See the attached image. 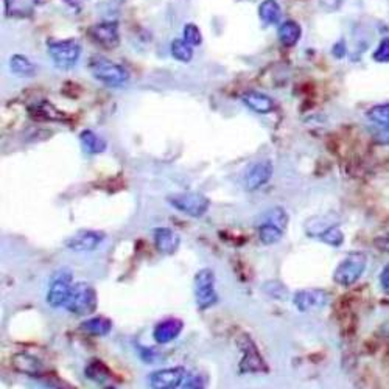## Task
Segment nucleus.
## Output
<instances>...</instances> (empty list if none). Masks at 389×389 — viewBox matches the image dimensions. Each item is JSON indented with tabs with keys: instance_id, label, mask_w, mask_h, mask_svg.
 Masks as SVG:
<instances>
[{
	"instance_id": "1",
	"label": "nucleus",
	"mask_w": 389,
	"mask_h": 389,
	"mask_svg": "<svg viewBox=\"0 0 389 389\" xmlns=\"http://www.w3.org/2000/svg\"><path fill=\"white\" fill-rule=\"evenodd\" d=\"M89 69L92 77L108 88H122L130 80V72L123 66L109 61L106 58H92Z\"/></svg>"
},
{
	"instance_id": "2",
	"label": "nucleus",
	"mask_w": 389,
	"mask_h": 389,
	"mask_svg": "<svg viewBox=\"0 0 389 389\" xmlns=\"http://www.w3.org/2000/svg\"><path fill=\"white\" fill-rule=\"evenodd\" d=\"M368 266V256L365 252H351L340 265L336 266L333 273V282L340 286H352L357 284L361 276L365 274Z\"/></svg>"
},
{
	"instance_id": "3",
	"label": "nucleus",
	"mask_w": 389,
	"mask_h": 389,
	"mask_svg": "<svg viewBox=\"0 0 389 389\" xmlns=\"http://www.w3.org/2000/svg\"><path fill=\"white\" fill-rule=\"evenodd\" d=\"M97 308V291L88 282L73 284L66 310L77 316H89Z\"/></svg>"
},
{
	"instance_id": "4",
	"label": "nucleus",
	"mask_w": 389,
	"mask_h": 389,
	"mask_svg": "<svg viewBox=\"0 0 389 389\" xmlns=\"http://www.w3.org/2000/svg\"><path fill=\"white\" fill-rule=\"evenodd\" d=\"M215 273L212 269L204 268L194 274L193 279V293L194 302L201 311L212 308L218 302V293L215 290Z\"/></svg>"
},
{
	"instance_id": "5",
	"label": "nucleus",
	"mask_w": 389,
	"mask_h": 389,
	"mask_svg": "<svg viewBox=\"0 0 389 389\" xmlns=\"http://www.w3.org/2000/svg\"><path fill=\"white\" fill-rule=\"evenodd\" d=\"M48 55L61 71H71L81 56V44L77 39H59L48 42Z\"/></svg>"
},
{
	"instance_id": "6",
	"label": "nucleus",
	"mask_w": 389,
	"mask_h": 389,
	"mask_svg": "<svg viewBox=\"0 0 389 389\" xmlns=\"http://www.w3.org/2000/svg\"><path fill=\"white\" fill-rule=\"evenodd\" d=\"M167 202L177 212L185 214L192 218H201L209 210V199L198 192H181L172 193L167 197Z\"/></svg>"
},
{
	"instance_id": "7",
	"label": "nucleus",
	"mask_w": 389,
	"mask_h": 389,
	"mask_svg": "<svg viewBox=\"0 0 389 389\" xmlns=\"http://www.w3.org/2000/svg\"><path fill=\"white\" fill-rule=\"evenodd\" d=\"M72 286H73L72 274L67 271H59L48 286V291H47L48 306L53 308L66 307L67 301H69Z\"/></svg>"
},
{
	"instance_id": "8",
	"label": "nucleus",
	"mask_w": 389,
	"mask_h": 389,
	"mask_svg": "<svg viewBox=\"0 0 389 389\" xmlns=\"http://www.w3.org/2000/svg\"><path fill=\"white\" fill-rule=\"evenodd\" d=\"M106 234L92 229H83L71 235L66 240V248L75 252H90L100 248V244L105 242Z\"/></svg>"
},
{
	"instance_id": "9",
	"label": "nucleus",
	"mask_w": 389,
	"mask_h": 389,
	"mask_svg": "<svg viewBox=\"0 0 389 389\" xmlns=\"http://www.w3.org/2000/svg\"><path fill=\"white\" fill-rule=\"evenodd\" d=\"M89 36L101 48L113 50L120 44V35H118V22L108 21L92 25L89 28Z\"/></svg>"
},
{
	"instance_id": "10",
	"label": "nucleus",
	"mask_w": 389,
	"mask_h": 389,
	"mask_svg": "<svg viewBox=\"0 0 389 389\" xmlns=\"http://www.w3.org/2000/svg\"><path fill=\"white\" fill-rule=\"evenodd\" d=\"M328 302V294L324 290L307 289L296 291L293 296V304L301 313L316 311L324 308Z\"/></svg>"
},
{
	"instance_id": "11",
	"label": "nucleus",
	"mask_w": 389,
	"mask_h": 389,
	"mask_svg": "<svg viewBox=\"0 0 389 389\" xmlns=\"http://www.w3.org/2000/svg\"><path fill=\"white\" fill-rule=\"evenodd\" d=\"M185 380V369L181 366L155 370L148 375V385L155 389H175L182 386Z\"/></svg>"
},
{
	"instance_id": "12",
	"label": "nucleus",
	"mask_w": 389,
	"mask_h": 389,
	"mask_svg": "<svg viewBox=\"0 0 389 389\" xmlns=\"http://www.w3.org/2000/svg\"><path fill=\"white\" fill-rule=\"evenodd\" d=\"M273 176V164L271 160L264 159V160H257L247 170V175H244V185L249 192L259 190L260 187H264L268 181L271 180Z\"/></svg>"
},
{
	"instance_id": "13",
	"label": "nucleus",
	"mask_w": 389,
	"mask_h": 389,
	"mask_svg": "<svg viewBox=\"0 0 389 389\" xmlns=\"http://www.w3.org/2000/svg\"><path fill=\"white\" fill-rule=\"evenodd\" d=\"M240 349L243 351V360L240 363V369L244 372H266L268 366L259 353L256 344L248 335L242 336Z\"/></svg>"
},
{
	"instance_id": "14",
	"label": "nucleus",
	"mask_w": 389,
	"mask_h": 389,
	"mask_svg": "<svg viewBox=\"0 0 389 389\" xmlns=\"http://www.w3.org/2000/svg\"><path fill=\"white\" fill-rule=\"evenodd\" d=\"M182 328H184V323L181 319H176V318L164 319L160 321L159 324H156L153 338L157 344H168L175 341L176 338L181 335Z\"/></svg>"
},
{
	"instance_id": "15",
	"label": "nucleus",
	"mask_w": 389,
	"mask_h": 389,
	"mask_svg": "<svg viewBox=\"0 0 389 389\" xmlns=\"http://www.w3.org/2000/svg\"><path fill=\"white\" fill-rule=\"evenodd\" d=\"M181 244V239L170 227H157L155 229V247L164 256H172Z\"/></svg>"
},
{
	"instance_id": "16",
	"label": "nucleus",
	"mask_w": 389,
	"mask_h": 389,
	"mask_svg": "<svg viewBox=\"0 0 389 389\" xmlns=\"http://www.w3.org/2000/svg\"><path fill=\"white\" fill-rule=\"evenodd\" d=\"M5 16L10 19H28L36 10L38 0H4Z\"/></svg>"
},
{
	"instance_id": "17",
	"label": "nucleus",
	"mask_w": 389,
	"mask_h": 389,
	"mask_svg": "<svg viewBox=\"0 0 389 389\" xmlns=\"http://www.w3.org/2000/svg\"><path fill=\"white\" fill-rule=\"evenodd\" d=\"M242 101L251 109V111L257 114H268L271 113L274 108V101L271 100V97H268L266 94H261V92H257V90L244 92V94L242 95Z\"/></svg>"
},
{
	"instance_id": "18",
	"label": "nucleus",
	"mask_w": 389,
	"mask_h": 389,
	"mask_svg": "<svg viewBox=\"0 0 389 389\" xmlns=\"http://www.w3.org/2000/svg\"><path fill=\"white\" fill-rule=\"evenodd\" d=\"M84 374H86V377L89 380H92V382H95V383H98L101 386H108L109 383L115 382L113 372L109 370V368L105 365L103 361H100V360L90 361L89 365L86 366Z\"/></svg>"
},
{
	"instance_id": "19",
	"label": "nucleus",
	"mask_w": 389,
	"mask_h": 389,
	"mask_svg": "<svg viewBox=\"0 0 389 389\" xmlns=\"http://www.w3.org/2000/svg\"><path fill=\"white\" fill-rule=\"evenodd\" d=\"M13 366L14 369L21 372V374H27L30 377H39L42 374L41 361L31 355L27 353H18L13 357Z\"/></svg>"
},
{
	"instance_id": "20",
	"label": "nucleus",
	"mask_w": 389,
	"mask_h": 389,
	"mask_svg": "<svg viewBox=\"0 0 389 389\" xmlns=\"http://www.w3.org/2000/svg\"><path fill=\"white\" fill-rule=\"evenodd\" d=\"M302 36V27L296 21H285L279 27V41L286 48H291L298 44Z\"/></svg>"
},
{
	"instance_id": "21",
	"label": "nucleus",
	"mask_w": 389,
	"mask_h": 389,
	"mask_svg": "<svg viewBox=\"0 0 389 389\" xmlns=\"http://www.w3.org/2000/svg\"><path fill=\"white\" fill-rule=\"evenodd\" d=\"M80 142L83 150L88 155H101L108 148V142L90 130H84L80 133Z\"/></svg>"
},
{
	"instance_id": "22",
	"label": "nucleus",
	"mask_w": 389,
	"mask_h": 389,
	"mask_svg": "<svg viewBox=\"0 0 389 389\" xmlns=\"http://www.w3.org/2000/svg\"><path fill=\"white\" fill-rule=\"evenodd\" d=\"M80 328L83 332H86L88 335H94V336H105L109 335L113 331V323L111 319L103 318V316H95V318H89L81 323Z\"/></svg>"
},
{
	"instance_id": "23",
	"label": "nucleus",
	"mask_w": 389,
	"mask_h": 389,
	"mask_svg": "<svg viewBox=\"0 0 389 389\" xmlns=\"http://www.w3.org/2000/svg\"><path fill=\"white\" fill-rule=\"evenodd\" d=\"M10 71L21 78L35 77L38 69L35 63H31L25 55H13L10 59Z\"/></svg>"
},
{
	"instance_id": "24",
	"label": "nucleus",
	"mask_w": 389,
	"mask_h": 389,
	"mask_svg": "<svg viewBox=\"0 0 389 389\" xmlns=\"http://www.w3.org/2000/svg\"><path fill=\"white\" fill-rule=\"evenodd\" d=\"M284 232L285 229L282 226L269 222V219H265V222L259 226V239L261 243L266 244V247H271V244L281 242Z\"/></svg>"
},
{
	"instance_id": "25",
	"label": "nucleus",
	"mask_w": 389,
	"mask_h": 389,
	"mask_svg": "<svg viewBox=\"0 0 389 389\" xmlns=\"http://www.w3.org/2000/svg\"><path fill=\"white\" fill-rule=\"evenodd\" d=\"M30 114L39 118V120H56V122H64L66 120V114H63L59 109L52 106L48 101H41V103L35 105L30 108Z\"/></svg>"
},
{
	"instance_id": "26",
	"label": "nucleus",
	"mask_w": 389,
	"mask_h": 389,
	"mask_svg": "<svg viewBox=\"0 0 389 389\" xmlns=\"http://www.w3.org/2000/svg\"><path fill=\"white\" fill-rule=\"evenodd\" d=\"M281 5L276 0H264L259 5V18L265 25H274L281 21Z\"/></svg>"
},
{
	"instance_id": "27",
	"label": "nucleus",
	"mask_w": 389,
	"mask_h": 389,
	"mask_svg": "<svg viewBox=\"0 0 389 389\" xmlns=\"http://www.w3.org/2000/svg\"><path fill=\"white\" fill-rule=\"evenodd\" d=\"M170 53L176 59V61L187 64L193 59V46H190L184 38L173 39L172 46H170Z\"/></svg>"
},
{
	"instance_id": "28",
	"label": "nucleus",
	"mask_w": 389,
	"mask_h": 389,
	"mask_svg": "<svg viewBox=\"0 0 389 389\" xmlns=\"http://www.w3.org/2000/svg\"><path fill=\"white\" fill-rule=\"evenodd\" d=\"M366 117L372 123H375L378 126L389 125V101L388 103L382 105H375L366 111Z\"/></svg>"
},
{
	"instance_id": "29",
	"label": "nucleus",
	"mask_w": 389,
	"mask_h": 389,
	"mask_svg": "<svg viewBox=\"0 0 389 389\" xmlns=\"http://www.w3.org/2000/svg\"><path fill=\"white\" fill-rule=\"evenodd\" d=\"M318 239L328 244V247H333V248H340L341 244L344 243V234L341 232L340 227H338V224H333L328 227V229H326L323 234H321Z\"/></svg>"
},
{
	"instance_id": "30",
	"label": "nucleus",
	"mask_w": 389,
	"mask_h": 389,
	"mask_svg": "<svg viewBox=\"0 0 389 389\" xmlns=\"http://www.w3.org/2000/svg\"><path fill=\"white\" fill-rule=\"evenodd\" d=\"M372 59H374L375 63L382 64L389 63V36H385L378 42L377 48L374 50V53H372Z\"/></svg>"
},
{
	"instance_id": "31",
	"label": "nucleus",
	"mask_w": 389,
	"mask_h": 389,
	"mask_svg": "<svg viewBox=\"0 0 389 389\" xmlns=\"http://www.w3.org/2000/svg\"><path fill=\"white\" fill-rule=\"evenodd\" d=\"M184 39L189 42L190 46H199L202 42V35H201V30L198 28V25L194 24H185L184 27Z\"/></svg>"
},
{
	"instance_id": "32",
	"label": "nucleus",
	"mask_w": 389,
	"mask_h": 389,
	"mask_svg": "<svg viewBox=\"0 0 389 389\" xmlns=\"http://www.w3.org/2000/svg\"><path fill=\"white\" fill-rule=\"evenodd\" d=\"M264 290L274 299H282L284 301L286 298V289L282 284H279V282H266L265 286H264Z\"/></svg>"
},
{
	"instance_id": "33",
	"label": "nucleus",
	"mask_w": 389,
	"mask_h": 389,
	"mask_svg": "<svg viewBox=\"0 0 389 389\" xmlns=\"http://www.w3.org/2000/svg\"><path fill=\"white\" fill-rule=\"evenodd\" d=\"M346 0H319V6L323 8L324 11L331 13V11H338L341 10V6L344 5Z\"/></svg>"
},
{
	"instance_id": "34",
	"label": "nucleus",
	"mask_w": 389,
	"mask_h": 389,
	"mask_svg": "<svg viewBox=\"0 0 389 389\" xmlns=\"http://www.w3.org/2000/svg\"><path fill=\"white\" fill-rule=\"evenodd\" d=\"M374 139L377 143H380V145L389 147V125L380 126V130H377L374 134Z\"/></svg>"
},
{
	"instance_id": "35",
	"label": "nucleus",
	"mask_w": 389,
	"mask_h": 389,
	"mask_svg": "<svg viewBox=\"0 0 389 389\" xmlns=\"http://www.w3.org/2000/svg\"><path fill=\"white\" fill-rule=\"evenodd\" d=\"M378 282H380V286H382V290L386 294H389V264H386L385 268L382 269V273H380Z\"/></svg>"
},
{
	"instance_id": "36",
	"label": "nucleus",
	"mask_w": 389,
	"mask_h": 389,
	"mask_svg": "<svg viewBox=\"0 0 389 389\" xmlns=\"http://www.w3.org/2000/svg\"><path fill=\"white\" fill-rule=\"evenodd\" d=\"M375 248L385 254H389V234H383L374 240Z\"/></svg>"
},
{
	"instance_id": "37",
	"label": "nucleus",
	"mask_w": 389,
	"mask_h": 389,
	"mask_svg": "<svg viewBox=\"0 0 389 389\" xmlns=\"http://www.w3.org/2000/svg\"><path fill=\"white\" fill-rule=\"evenodd\" d=\"M346 52H348V48H346V42L344 41H338L336 44L332 48V55L338 59H341L346 56Z\"/></svg>"
},
{
	"instance_id": "38",
	"label": "nucleus",
	"mask_w": 389,
	"mask_h": 389,
	"mask_svg": "<svg viewBox=\"0 0 389 389\" xmlns=\"http://www.w3.org/2000/svg\"><path fill=\"white\" fill-rule=\"evenodd\" d=\"M182 386H185V388H202V386H204V383H202V380L199 377H192Z\"/></svg>"
}]
</instances>
